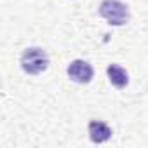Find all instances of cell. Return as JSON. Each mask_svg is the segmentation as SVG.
Wrapping results in <instances>:
<instances>
[{
  "mask_svg": "<svg viewBox=\"0 0 148 148\" xmlns=\"http://www.w3.org/2000/svg\"><path fill=\"white\" fill-rule=\"evenodd\" d=\"M106 73H108L110 82H112L117 89H124V87L129 84V75H127V71H125L120 64H110V66L106 68Z\"/></svg>",
  "mask_w": 148,
  "mask_h": 148,
  "instance_id": "5",
  "label": "cell"
},
{
  "mask_svg": "<svg viewBox=\"0 0 148 148\" xmlns=\"http://www.w3.org/2000/svg\"><path fill=\"white\" fill-rule=\"evenodd\" d=\"M94 75L92 66L84 59H75L68 64V77L77 84H89Z\"/></svg>",
  "mask_w": 148,
  "mask_h": 148,
  "instance_id": "3",
  "label": "cell"
},
{
  "mask_svg": "<svg viewBox=\"0 0 148 148\" xmlns=\"http://www.w3.org/2000/svg\"><path fill=\"white\" fill-rule=\"evenodd\" d=\"M89 136L94 143H105L112 138V129L101 120H91L89 122Z\"/></svg>",
  "mask_w": 148,
  "mask_h": 148,
  "instance_id": "4",
  "label": "cell"
},
{
  "mask_svg": "<svg viewBox=\"0 0 148 148\" xmlns=\"http://www.w3.org/2000/svg\"><path fill=\"white\" fill-rule=\"evenodd\" d=\"M49 64V58L44 49L40 47H30L21 56V68L28 75H38Z\"/></svg>",
  "mask_w": 148,
  "mask_h": 148,
  "instance_id": "2",
  "label": "cell"
},
{
  "mask_svg": "<svg viewBox=\"0 0 148 148\" xmlns=\"http://www.w3.org/2000/svg\"><path fill=\"white\" fill-rule=\"evenodd\" d=\"M99 14L113 26H122L129 21V7L120 0H103Z\"/></svg>",
  "mask_w": 148,
  "mask_h": 148,
  "instance_id": "1",
  "label": "cell"
}]
</instances>
